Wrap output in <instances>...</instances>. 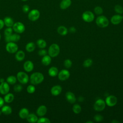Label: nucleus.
<instances>
[{
  "label": "nucleus",
  "instance_id": "nucleus-1",
  "mask_svg": "<svg viewBox=\"0 0 123 123\" xmlns=\"http://www.w3.org/2000/svg\"><path fill=\"white\" fill-rule=\"evenodd\" d=\"M43 74L40 72H35L30 77V82L33 85H37L40 84L44 80Z\"/></svg>",
  "mask_w": 123,
  "mask_h": 123
},
{
  "label": "nucleus",
  "instance_id": "nucleus-2",
  "mask_svg": "<svg viewBox=\"0 0 123 123\" xmlns=\"http://www.w3.org/2000/svg\"><path fill=\"white\" fill-rule=\"evenodd\" d=\"M60 51V47L57 44H51L48 49L49 55L51 57H55L57 56Z\"/></svg>",
  "mask_w": 123,
  "mask_h": 123
},
{
  "label": "nucleus",
  "instance_id": "nucleus-3",
  "mask_svg": "<svg viewBox=\"0 0 123 123\" xmlns=\"http://www.w3.org/2000/svg\"><path fill=\"white\" fill-rule=\"evenodd\" d=\"M96 23L97 25L101 28H105L108 26L109 21L107 17L105 16L101 15L97 17Z\"/></svg>",
  "mask_w": 123,
  "mask_h": 123
},
{
  "label": "nucleus",
  "instance_id": "nucleus-4",
  "mask_svg": "<svg viewBox=\"0 0 123 123\" xmlns=\"http://www.w3.org/2000/svg\"><path fill=\"white\" fill-rule=\"evenodd\" d=\"M16 77L18 81L22 84H25L29 81V77L27 74L22 71L19 72L17 74Z\"/></svg>",
  "mask_w": 123,
  "mask_h": 123
},
{
  "label": "nucleus",
  "instance_id": "nucleus-5",
  "mask_svg": "<svg viewBox=\"0 0 123 123\" xmlns=\"http://www.w3.org/2000/svg\"><path fill=\"white\" fill-rule=\"evenodd\" d=\"M106 106V102L102 99H98L94 104V109L95 111H103Z\"/></svg>",
  "mask_w": 123,
  "mask_h": 123
},
{
  "label": "nucleus",
  "instance_id": "nucleus-6",
  "mask_svg": "<svg viewBox=\"0 0 123 123\" xmlns=\"http://www.w3.org/2000/svg\"><path fill=\"white\" fill-rule=\"evenodd\" d=\"M18 49V45L13 42H7L6 45V50L9 53H14L17 52Z\"/></svg>",
  "mask_w": 123,
  "mask_h": 123
},
{
  "label": "nucleus",
  "instance_id": "nucleus-7",
  "mask_svg": "<svg viewBox=\"0 0 123 123\" xmlns=\"http://www.w3.org/2000/svg\"><path fill=\"white\" fill-rule=\"evenodd\" d=\"M40 16V12L37 9H33L28 14V18L31 21H37Z\"/></svg>",
  "mask_w": 123,
  "mask_h": 123
},
{
  "label": "nucleus",
  "instance_id": "nucleus-8",
  "mask_svg": "<svg viewBox=\"0 0 123 123\" xmlns=\"http://www.w3.org/2000/svg\"><path fill=\"white\" fill-rule=\"evenodd\" d=\"M12 29L17 33L21 34L25 30V25L21 22H17L14 23L12 26Z\"/></svg>",
  "mask_w": 123,
  "mask_h": 123
},
{
  "label": "nucleus",
  "instance_id": "nucleus-9",
  "mask_svg": "<svg viewBox=\"0 0 123 123\" xmlns=\"http://www.w3.org/2000/svg\"><path fill=\"white\" fill-rule=\"evenodd\" d=\"M82 18L86 22H91L94 19V15L90 11H86L82 14Z\"/></svg>",
  "mask_w": 123,
  "mask_h": 123
},
{
  "label": "nucleus",
  "instance_id": "nucleus-10",
  "mask_svg": "<svg viewBox=\"0 0 123 123\" xmlns=\"http://www.w3.org/2000/svg\"><path fill=\"white\" fill-rule=\"evenodd\" d=\"M105 102L108 106L112 107L116 104L117 102V98L115 96L110 95L106 98Z\"/></svg>",
  "mask_w": 123,
  "mask_h": 123
},
{
  "label": "nucleus",
  "instance_id": "nucleus-11",
  "mask_svg": "<svg viewBox=\"0 0 123 123\" xmlns=\"http://www.w3.org/2000/svg\"><path fill=\"white\" fill-rule=\"evenodd\" d=\"M58 78L61 81H65L68 79L70 75V72L67 70H62L58 73Z\"/></svg>",
  "mask_w": 123,
  "mask_h": 123
},
{
  "label": "nucleus",
  "instance_id": "nucleus-12",
  "mask_svg": "<svg viewBox=\"0 0 123 123\" xmlns=\"http://www.w3.org/2000/svg\"><path fill=\"white\" fill-rule=\"evenodd\" d=\"M20 36L18 34H11L5 36V41L7 42H17L20 39Z\"/></svg>",
  "mask_w": 123,
  "mask_h": 123
},
{
  "label": "nucleus",
  "instance_id": "nucleus-13",
  "mask_svg": "<svg viewBox=\"0 0 123 123\" xmlns=\"http://www.w3.org/2000/svg\"><path fill=\"white\" fill-rule=\"evenodd\" d=\"M10 90V86L7 82L1 83L0 85V93L2 95H5L9 93Z\"/></svg>",
  "mask_w": 123,
  "mask_h": 123
},
{
  "label": "nucleus",
  "instance_id": "nucleus-14",
  "mask_svg": "<svg viewBox=\"0 0 123 123\" xmlns=\"http://www.w3.org/2000/svg\"><path fill=\"white\" fill-rule=\"evenodd\" d=\"M62 91V87L59 85H56L51 87L50 92L53 96H57L59 95Z\"/></svg>",
  "mask_w": 123,
  "mask_h": 123
},
{
  "label": "nucleus",
  "instance_id": "nucleus-15",
  "mask_svg": "<svg viewBox=\"0 0 123 123\" xmlns=\"http://www.w3.org/2000/svg\"><path fill=\"white\" fill-rule=\"evenodd\" d=\"M24 69L27 72H31L34 67V64L31 61H27L24 64Z\"/></svg>",
  "mask_w": 123,
  "mask_h": 123
},
{
  "label": "nucleus",
  "instance_id": "nucleus-16",
  "mask_svg": "<svg viewBox=\"0 0 123 123\" xmlns=\"http://www.w3.org/2000/svg\"><path fill=\"white\" fill-rule=\"evenodd\" d=\"M123 19V16L119 14H116L112 16L111 19V21L113 25H118L122 21Z\"/></svg>",
  "mask_w": 123,
  "mask_h": 123
},
{
  "label": "nucleus",
  "instance_id": "nucleus-17",
  "mask_svg": "<svg viewBox=\"0 0 123 123\" xmlns=\"http://www.w3.org/2000/svg\"><path fill=\"white\" fill-rule=\"evenodd\" d=\"M65 98L69 103H74L76 101V98L74 94L70 91L66 92L65 94Z\"/></svg>",
  "mask_w": 123,
  "mask_h": 123
},
{
  "label": "nucleus",
  "instance_id": "nucleus-18",
  "mask_svg": "<svg viewBox=\"0 0 123 123\" xmlns=\"http://www.w3.org/2000/svg\"><path fill=\"white\" fill-rule=\"evenodd\" d=\"M47 111V108L44 105L40 106L37 110V114L38 116L42 117L44 116Z\"/></svg>",
  "mask_w": 123,
  "mask_h": 123
},
{
  "label": "nucleus",
  "instance_id": "nucleus-19",
  "mask_svg": "<svg viewBox=\"0 0 123 123\" xmlns=\"http://www.w3.org/2000/svg\"><path fill=\"white\" fill-rule=\"evenodd\" d=\"M15 58L16 60L18 61L21 62L25 58V52L21 50H17L15 55Z\"/></svg>",
  "mask_w": 123,
  "mask_h": 123
},
{
  "label": "nucleus",
  "instance_id": "nucleus-20",
  "mask_svg": "<svg viewBox=\"0 0 123 123\" xmlns=\"http://www.w3.org/2000/svg\"><path fill=\"white\" fill-rule=\"evenodd\" d=\"M29 114V111L25 108L21 109L19 112V116L22 119H26Z\"/></svg>",
  "mask_w": 123,
  "mask_h": 123
},
{
  "label": "nucleus",
  "instance_id": "nucleus-21",
  "mask_svg": "<svg viewBox=\"0 0 123 123\" xmlns=\"http://www.w3.org/2000/svg\"><path fill=\"white\" fill-rule=\"evenodd\" d=\"M27 121L30 123H35L37 122L38 120V118L37 115H36L34 113H30L28 114L27 117H26Z\"/></svg>",
  "mask_w": 123,
  "mask_h": 123
},
{
  "label": "nucleus",
  "instance_id": "nucleus-22",
  "mask_svg": "<svg viewBox=\"0 0 123 123\" xmlns=\"http://www.w3.org/2000/svg\"><path fill=\"white\" fill-rule=\"evenodd\" d=\"M51 62V57L49 55H46L43 57L41 60V62L42 63L45 65V66H48L49 65Z\"/></svg>",
  "mask_w": 123,
  "mask_h": 123
},
{
  "label": "nucleus",
  "instance_id": "nucleus-23",
  "mask_svg": "<svg viewBox=\"0 0 123 123\" xmlns=\"http://www.w3.org/2000/svg\"><path fill=\"white\" fill-rule=\"evenodd\" d=\"M1 112L5 115H9L12 112V109L11 107L8 105H3L1 107Z\"/></svg>",
  "mask_w": 123,
  "mask_h": 123
},
{
  "label": "nucleus",
  "instance_id": "nucleus-24",
  "mask_svg": "<svg viewBox=\"0 0 123 123\" xmlns=\"http://www.w3.org/2000/svg\"><path fill=\"white\" fill-rule=\"evenodd\" d=\"M58 73H59V71L57 68L54 66L51 67L48 71V74L51 77L56 76L57 75H58Z\"/></svg>",
  "mask_w": 123,
  "mask_h": 123
},
{
  "label": "nucleus",
  "instance_id": "nucleus-25",
  "mask_svg": "<svg viewBox=\"0 0 123 123\" xmlns=\"http://www.w3.org/2000/svg\"><path fill=\"white\" fill-rule=\"evenodd\" d=\"M4 25L7 27H12L14 24L13 19L10 17H5L3 20Z\"/></svg>",
  "mask_w": 123,
  "mask_h": 123
},
{
  "label": "nucleus",
  "instance_id": "nucleus-26",
  "mask_svg": "<svg viewBox=\"0 0 123 123\" xmlns=\"http://www.w3.org/2000/svg\"><path fill=\"white\" fill-rule=\"evenodd\" d=\"M71 4V0H62L60 3V8L64 10L69 7Z\"/></svg>",
  "mask_w": 123,
  "mask_h": 123
},
{
  "label": "nucleus",
  "instance_id": "nucleus-27",
  "mask_svg": "<svg viewBox=\"0 0 123 123\" xmlns=\"http://www.w3.org/2000/svg\"><path fill=\"white\" fill-rule=\"evenodd\" d=\"M36 48V45L35 43L33 42H30L28 43L25 46V50L29 52H31L33 51Z\"/></svg>",
  "mask_w": 123,
  "mask_h": 123
},
{
  "label": "nucleus",
  "instance_id": "nucleus-28",
  "mask_svg": "<svg viewBox=\"0 0 123 123\" xmlns=\"http://www.w3.org/2000/svg\"><path fill=\"white\" fill-rule=\"evenodd\" d=\"M14 98V97L13 94L8 93L7 94H5V96L4 97V100L7 103H11L13 100Z\"/></svg>",
  "mask_w": 123,
  "mask_h": 123
},
{
  "label": "nucleus",
  "instance_id": "nucleus-29",
  "mask_svg": "<svg viewBox=\"0 0 123 123\" xmlns=\"http://www.w3.org/2000/svg\"><path fill=\"white\" fill-rule=\"evenodd\" d=\"M57 32L61 36H65L68 33V30L66 27L62 25L58 27L57 29Z\"/></svg>",
  "mask_w": 123,
  "mask_h": 123
},
{
  "label": "nucleus",
  "instance_id": "nucleus-30",
  "mask_svg": "<svg viewBox=\"0 0 123 123\" xmlns=\"http://www.w3.org/2000/svg\"><path fill=\"white\" fill-rule=\"evenodd\" d=\"M37 44L40 49H44L47 46L46 42L43 39H39L37 41Z\"/></svg>",
  "mask_w": 123,
  "mask_h": 123
},
{
  "label": "nucleus",
  "instance_id": "nucleus-31",
  "mask_svg": "<svg viewBox=\"0 0 123 123\" xmlns=\"http://www.w3.org/2000/svg\"><path fill=\"white\" fill-rule=\"evenodd\" d=\"M16 80L17 78L14 75L9 76L6 79L7 82L11 85H14V84H15V83L16 82Z\"/></svg>",
  "mask_w": 123,
  "mask_h": 123
},
{
  "label": "nucleus",
  "instance_id": "nucleus-32",
  "mask_svg": "<svg viewBox=\"0 0 123 123\" xmlns=\"http://www.w3.org/2000/svg\"><path fill=\"white\" fill-rule=\"evenodd\" d=\"M81 110L82 109H81V106L77 104L74 105L73 107V111L76 114L79 113L81 111Z\"/></svg>",
  "mask_w": 123,
  "mask_h": 123
},
{
  "label": "nucleus",
  "instance_id": "nucleus-33",
  "mask_svg": "<svg viewBox=\"0 0 123 123\" xmlns=\"http://www.w3.org/2000/svg\"><path fill=\"white\" fill-rule=\"evenodd\" d=\"M93 64V61L90 59H87L84 61L83 62V66L85 67H90Z\"/></svg>",
  "mask_w": 123,
  "mask_h": 123
},
{
  "label": "nucleus",
  "instance_id": "nucleus-34",
  "mask_svg": "<svg viewBox=\"0 0 123 123\" xmlns=\"http://www.w3.org/2000/svg\"><path fill=\"white\" fill-rule=\"evenodd\" d=\"M27 92L29 94H33L35 92L36 90V88L33 85H30L28 86L27 89Z\"/></svg>",
  "mask_w": 123,
  "mask_h": 123
},
{
  "label": "nucleus",
  "instance_id": "nucleus-35",
  "mask_svg": "<svg viewBox=\"0 0 123 123\" xmlns=\"http://www.w3.org/2000/svg\"><path fill=\"white\" fill-rule=\"evenodd\" d=\"M115 11L119 14H122L123 13V8L120 5H116L114 7Z\"/></svg>",
  "mask_w": 123,
  "mask_h": 123
},
{
  "label": "nucleus",
  "instance_id": "nucleus-36",
  "mask_svg": "<svg viewBox=\"0 0 123 123\" xmlns=\"http://www.w3.org/2000/svg\"><path fill=\"white\" fill-rule=\"evenodd\" d=\"M37 123H50V120L46 117H41L39 119H38L37 121Z\"/></svg>",
  "mask_w": 123,
  "mask_h": 123
},
{
  "label": "nucleus",
  "instance_id": "nucleus-37",
  "mask_svg": "<svg viewBox=\"0 0 123 123\" xmlns=\"http://www.w3.org/2000/svg\"><path fill=\"white\" fill-rule=\"evenodd\" d=\"M64 65L66 68H70L72 65V62L69 59H66L64 62Z\"/></svg>",
  "mask_w": 123,
  "mask_h": 123
},
{
  "label": "nucleus",
  "instance_id": "nucleus-38",
  "mask_svg": "<svg viewBox=\"0 0 123 123\" xmlns=\"http://www.w3.org/2000/svg\"><path fill=\"white\" fill-rule=\"evenodd\" d=\"M12 28H11V27H8L7 28L5 29L4 30V35L6 36H9L12 33Z\"/></svg>",
  "mask_w": 123,
  "mask_h": 123
},
{
  "label": "nucleus",
  "instance_id": "nucleus-39",
  "mask_svg": "<svg viewBox=\"0 0 123 123\" xmlns=\"http://www.w3.org/2000/svg\"><path fill=\"white\" fill-rule=\"evenodd\" d=\"M23 89V87L21 85H19V84H17L16 85L14 86L13 89L14 91H15L16 92H20L22 91Z\"/></svg>",
  "mask_w": 123,
  "mask_h": 123
},
{
  "label": "nucleus",
  "instance_id": "nucleus-40",
  "mask_svg": "<svg viewBox=\"0 0 123 123\" xmlns=\"http://www.w3.org/2000/svg\"><path fill=\"white\" fill-rule=\"evenodd\" d=\"M94 119L97 122H101L103 119V117L100 114H96L94 117Z\"/></svg>",
  "mask_w": 123,
  "mask_h": 123
},
{
  "label": "nucleus",
  "instance_id": "nucleus-41",
  "mask_svg": "<svg viewBox=\"0 0 123 123\" xmlns=\"http://www.w3.org/2000/svg\"><path fill=\"white\" fill-rule=\"evenodd\" d=\"M95 12L97 14H101L103 13V10L100 6H97L94 9Z\"/></svg>",
  "mask_w": 123,
  "mask_h": 123
},
{
  "label": "nucleus",
  "instance_id": "nucleus-42",
  "mask_svg": "<svg viewBox=\"0 0 123 123\" xmlns=\"http://www.w3.org/2000/svg\"><path fill=\"white\" fill-rule=\"evenodd\" d=\"M47 50L46 49H40L38 52V55L40 56H44L47 55Z\"/></svg>",
  "mask_w": 123,
  "mask_h": 123
},
{
  "label": "nucleus",
  "instance_id": "nucleus-43",
  "mask_svg": "<svg viewBox=\"0 0 123 123\" xmlns=\"http://www.w3.org/2000/svg\"><path fill=\"white\" fill-rule=\"evenodd\" d=\"M22 11L25 13L28 12L29 11V6L27 4L23 5L22 7Z\"/></svg>",
  "mask_w": 123,
  "mask_h": 123
},
{
  "label": "nucleus",
  "instance_id": "nucleus-44",
  "mask_svg": "<svg viewBox=\"0 0 123 123\" xmlns=\"http://www.w3.org/2000/svg\"><path fill=\"white\" fill-rule=\"evenodd\" d=\"M4 99L0 97V108H1L4 105Z\"/></svg>",
  "mask_w": 123,
  "mask_h": 123
},
{
  "label": "nucleus",
  "instance_id": "nucleus-45",
  "mask_svg": "<svg viewBox=\"0 0 123 123\" xmlns=\"http://www.w3.org/2000/svg\"><path fill=\"white\" fill-rule=\"evenodd\" d=\"M4 25V23L3 20L0 19V30L3 27Z\"/></svg>",
  "mask_w": 123,
  "mask_h": 123
},
{
  "label": "nucleus",
  "instance_id": "nucleus-46",
  "mask_svg": "<svg viewBox=\"0 0 123 123\" xmlns=\"http://www.w3.org/2000/svg\"><path fill=\"white\" fill-rule=\"evenodd\" d=\"M69 31L71 33H74L76 31V29L74 27H71L70 28Z\"/></svg>",
  "mask_w": 123,
  "mask_h": 123
},
{
  "label": "nucleus",
  "instance_id": "nucleus-47",
  "mask_svg": "<svg viewBox=\"0 0 123 123\" xmlns=\"http://www.w3.org/2000/svg\"><path fill=\"white\" fill-rule=\"evenodd\" d=\"M78 100H79L80 101H83L84 100V98L82 97H80L79 98H78Z\"/></svg>",
  "mask_w": 123,
  "mask_h": 123
},
{
  "label": "nucleus",
  "instance_id": "nucleus-48",
  "mask_svg": "<svg viewBox=\"0 0 123 123\" xmlns=\"http://www.w3.org/2000/svg\"><path fill=\"white\" fill-rule=\"evenodd\" d=\"M4 82V79L3 78H0V83H2Z\"/></svg>",
  "mask_w": 123,
  "mask_h": 123
},
{
  "label": "nucleus",
  "instance_id": "nucleus-49",
  "mask_svg": "<svg viewBox=\"0 0 123 123\" xmlns=\"http://www.w3.org/2000/svg\"><path fill=\"white\" fill-rule=\"evenodd\" d=\"M115 122H116V123H119V122H118V121H112V123H115Z\"/></svg>",
  "mask_w": 123,
  "mask_h": 123
},
{
  "label": "nucleus",
  "instance_id": "nucleus-50",
  "mask_svg": "<svg viewBox=\"0 0 123 123\" xmlns=\"http://www.w3.org/2000/svg\"><path fill=\"white\" fill-rule=\"evenodd\" d=\"M86 123H93V122H92V121H88V122H86Z\"/></svg>",
  "mask_w": 123,
  "mask_h": 123
},
{
  "label": "nucleus",
  "instance_id": "nucleus-51",
  "mask_svg": "<svg viewBox=\"0 0 123 123\" xmlns=\"http://www.w3.org/2000/svg\"><path fill=\"white\" fill-rule=\"evenodd\" d=\"M1 113H2V112H1V110H0V116L1 115Z\"/></svg>",
  "mask_w": 123,
  "mask_h": 123
},
{
  "label": "nucleus",
  "instance_id": "nucleus-52",
  "mask_svg": "<svg viewBox=\"0 0 123 123\" xmlns=\"http://www.w3.org/2000/svg\"><path fill=\"white\" fill-rule=\"evenodd\" d=\"M21 0L24 1H27V0Z\"/></svg>",
  "mask_w": 123,
  "mask_h": 123
},
{
  "label": "nucleus",
  "instance_id": "nucleus-53",
  "mask_svg": "<svg viewBox=\"0 0 123 123\" xmlns=\"http://www.w3.org/2000/svg\"><path fill=\"white\" fill-rule=\"evenodd\" d=\"M0 38H1V35L0 34Z\"/></svg>",
  "mask_w": 123,
  "mask_h": 123
}]
</instances>
